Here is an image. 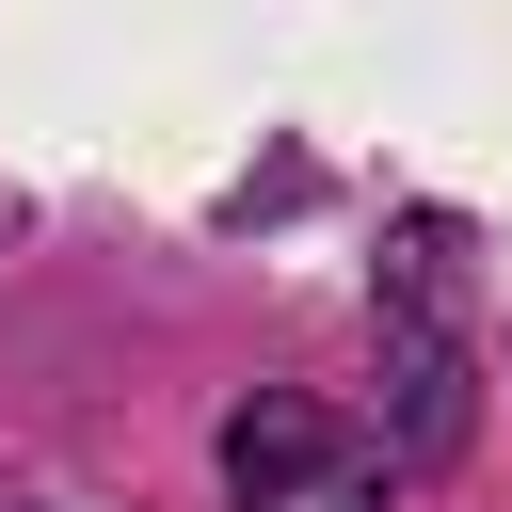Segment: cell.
<instances>
[{"instance_id": "1", "label": "cell", "mask_w": 512, "mask_h": 512, "mask_svg": "<svg viewBox=\"0 0 512 512\" xmlns=\"http://www.w3.org/2000/svg\"><path fill=\"white\" fill-rule=\"evenodd\" d=\"M224 496L240 512H384V448L336 416V400H240L224 416Z\"/></svg>"}, {"instance_id": "2", "label": "cell", "mask_w": 512, "mask_h": 512, "mask_svg": "<svg viewBox=\"0 0 512 512\" xmlns=\"http://www.w3.org/2000/svg\"><path fill=\"white\" fill-rule=\"evenodd\" d=\"M384 400H400V448L448 464L464 448V336H448V224H400V272H384Z\"/></svg>"}]
</instances>
